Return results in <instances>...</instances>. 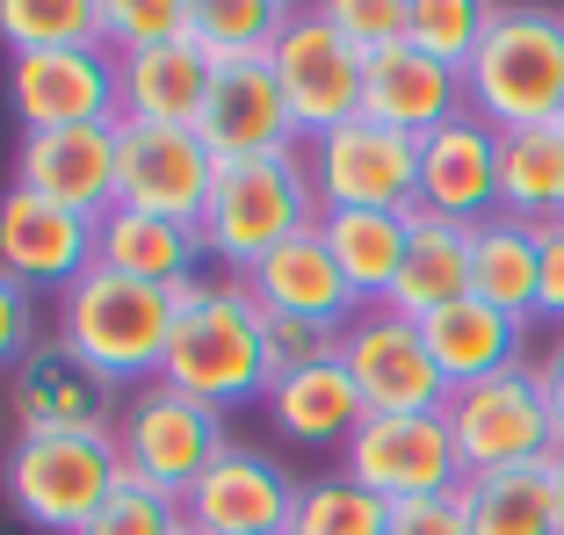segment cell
<instances>
[{"mask_svg":"<svg viewBox=\"0 0 564 535\" xmlns=\"http://www.w3.org/2000/svg\"><path fill=\"white\" fill-rule=\"evenodd\" d=\"M160 384L188 391L196 405L232 419L239 405H261L275 369H268V312L253 304L247 275H196L174 290V340H166Z\"/></svg>","mask_w":564,"mask_h":535,"instance_id":"1","label":"cell"},{"mask_svg":"<svg viewBox=\"0 0 564 535\" xmlns=\"http://www.w3.org/2000/svg\"><path fill=\"white\" fill-rule=\"evenodd\" d=\"M312 225H318L312 167H304V152H275V160H225L217 167L196 232L225 275H253L268 253Z\"/></svg>","mask_w":564,"mask_h":535,"instance_id":"2","label":"cell"},{"mask_svg":"<svg viewBox=\"0 0 564 535\" xmlns=\"http://www.w3.org/2000/svg\"><path fill=\"white\" fill-rule=\"evenodd\" d=\"M51 340H66L87 369H101L109 384H152L166 362V340H174V290L131 283V275H109V268H87L80 283L58 297V326Z\"/></svg>","mask_w":564,"mask_h":535,"instance_id":"3","label":"cell"},{"mask_svg":"<svg viewBox=\"0 0 564 535\" xmlns=\"http://www.w3.org/2000/svg\"><path fill=\"white\" fill-rule=\"evenodd\" d=\"M470 117L492 131L564 123V15L550 8H492L478 58L464 66Z\"/></svg>","mask_w":564,"mask_h":535,"instance_id":"4","label":"cell"},{"mask_svg":"<svg viewBox=\"0 0 564 535\" xmlns=\"http://www.w3.org/2000/svg\"><path fill=\"white\" fill-rule=\"evenodd\" d=\"M123 485V449L117 435H15L0 463V492L30 528L44 535H80Z\"/></svg>","mask_w":564,"mask_h":535,"instance_id":"5","label":"cell"},{"mask_svg":"<svg viewBox=\"0 0 564 535\" xmlns=\"http://www.w3.org/2000/svg\"><path fill=\"white\" fill-rule=\"evenodd\" d=\"M456 456H464V478H492V470H529L557 456V413L543 398V376L529 362L507 369V376H485V384L448 391L442 405Z\"/></svg>","mask_w":564,"mask_h":535,"instance_id":"6","label":"cell"},{"mask_svg":"<svg viewBox=\"0 0 564 535\" xmlns=\"http://www.w3.org/2000/svg\"><path fill=\"white\" fill-rule=\"evenodd\" d=\"M117 449H123V470H131V478L160 485L166 500H188V485L232 449V419L152 376V384H138L131 398H123Z\"/></svg>","mask_w":564,"mask_h":535,"instance_id":"7","label":"cell"},{"mask_svg":"<svg viewBox=\"0 0 564 535\" xmlns=\"http://www.w3.org/2000/svg\"><path fill=\"white\" fill-rule=\"evenodd\" d=\"M268 73H275L290 117H297V138L340 131V123L362 117V87H369V58L333 30L326 8H290L275 51H268Z\"/></svg>","mask_w":564,"mask_h":535,"instance_id":"8","label":"cell"},{"mask_svg":"<svg viewBox=\"0 0 564 535\" xmlns=\"http://www.w3.org/2000/svg\"><path fill=\"white\" fill-rule=\"evenodd\" d=\"M318 210H420V138L355 117L304 145Z\"/></svg>","mask_w":564,"mask_h":535,"instance_id":"9","label":"cell"},{"mask_svg":"<svg viewBox=\"0 0 564 535\" xmlns=\"http://www.w3.org/2000/svg\"><path fill=\"white\" fill-rule=\"evenodd\" d=\"M340 470L355 485H369L383 506L434 500V492L464 485V456L442 413H369L355 441L340 449Z\"/></svg>","mask_w":564,"mask_h":535,"instance_id":"10","label":"cell"},{"mask_svg":"<svg viewBox=\"0 0 564 535\" xmlns=\"http://www.w3.org/2000/svg\"><path fill=\"white\" fill-rule=\"evenodd\" d=\"M340 369L355 376L369 413H442L448 405V376L434 362L427 334L391 304H369L340 326Z\"/></svg>","mask_w":564,"mask_h":535,"instance_id":"11","label":"cell"},{"mask_svg":"<svg viewBox=\"0 0 564 535\" xmlns=\"http://www.w3.org/2000/svg\"><path fill=\"white\" fill-rule=\"evenodd\" d=\"M217 182V152L196 131H160V123L117 117V203L145 218L203 225V203Z\"/></svg>","mask_w":564,"mask_h":535,"instance_id":"12","label":"cell"},{"mask_svg":"<svg viewBox=\"0 0 564 535\" xmlns=\"http://www.w3.org/2000/svg\"><path fill=\"white\" fill-rule=\"evenodd\" d=\"M123 391L87 369L66 340H36L15 362V427L22 435H117Z\"/></svg>","mask_w":564,"mask_h":535,"instance_id":"13","label":"cell"},{"mask_svg":"<svg viewBox=\"0 0 564 535\" xmlns=\"http://www.w3.org/2000/svg\"><path fill=\"white\" fill-rule=\"evenodd\" d=\"M15 188L58 203L73 218L101 225L117 210V123H73V131H22Z\"/></svg>","mask_w":564,"mask_h":535,"instance_id":"14","label":"cell"},{"mask_svg":"<svg viewBox=\"0 0 564 535\" xmlns=\"http://www.w3.org/2000/svg\"><path fill=\"white\" fill-rule=\"evenodd\" d=\"M8 109L22 131H73L117 123V51H36L8 66Z\"/></svg>","mask_w":564,"mask_h":535,"instance_id":"15","label":"cell"},{"mask_svg":"<svg viewBox=\"0 0 564 535\" xmlns=\"http://www.w3.org/2000/svg\"><path fill=\"white\" fill-rule=\"evenodd\" d=\"M290 506H297V478L268 449L232 441V449L188 485L182 514H188L196 535H282L290 528Z\"/></svg>","mask_w":564,"mask_h":535,"instance_id":"16","label":"cell"},{"mask_svg":"<svg viewBox=\"0 0 564 535\" xmlns=\"http://www.w3.org/2000/svg\"><path fill=\"white\" fill-rule=\"evenodd\" d=\"M0 268H8L30 297L36 290L66 297L87 268H95V225L8 182V196H0Z\"/></svg>","mask_w":564,"mask_h":535,"instance_id":"17","label":"cell"},{"mask_svg":"<svg viewBox=\"0 0 564 535\" xmlns=\"http://www.w3.org/2000/svg\"><path fill=\"white\" fill-rule=\"evenodd\" d=\"M420 210L478 232L485 218H499V131L485 117H456L442 131L420 138Z\"/></svg>","mask_w":564,"mask_h":535,"instance_id":"18","label":"cell"},{"mask_svg":"<svg viewBox=\"0 0 564 535\" xmlns=\"http://www.w3.org/2000/svg\"><path fill=\"white\" fill-rule=\"evenodd\" d=\"M196 138L217 152V167H225V160H275V152H297V117H290V101H282L268 58L217 66Z\"/></svg>","mask_w":564,"mask_h":535,"instance_id":"19","label":"cell"},{"mask_svg":"<svg viewBox=\"0 0 564 535\" xmlns=\"http://www.w3.org/2000/svg\"><path fill=\"white\" fill-rule=\"evenodd\" d=\"M470 109L464 95V73H448L442 58L413 44H391L369 58V87H362V117L383 123V131H405V138H427L442 123H456Z\"/></svg>","mask_w":564,"mask_h":535,"instance_id":"20","label":"cell"},{"mask_svg":"<svg viewBox=\"0 0 564 535\" xmlns=\"http://www.w3.org/2000/svg\"><path fill=\"white\" fill-rule=\"evenodd\" d=\"M210 80H217V66L203 58L196 36L160 44V51H131V58H117V117L160 123V131H196Z\"/></svg>","mask_w":564,"mask_h":535,"instance_id":"21","label":"cell"},{"mask_svg":"<svg viewBox=\"0 0 564 535\" xmlns=\"http://www.w3.org/2000/svg\"><path fill=\"white\" fill-rule=\"evenodd\" d=\"M210 261L196 225H174V218H145V210H109L95 225V268L109 275H131V283H152V290H188Z\"/></svg>","mask_w":564,"mask_h":535,"instance_id":"22","label":"cell"},{"mask_svg":"<svg viewBox=\"0 0 564 535\" xmlns=\"http://www.w3.org/2000/svg\"><path fill=\"white\" fill-rule=\"evenodd\" d=\"M247 290H253V304H261V312H275V318H312V326H348V318L362 312V304H355V290H348V275L333 268L318 225H312V232H297L290 247L268 253V261L247 275Z\"/></svg>","mask_w":564,"mask_h":535,"instance_id":"23","label":"cell"},{"mask_svg":"<svg viewBox=\"0 0 564 535\" xmlns=\"http://www.w3.org/2000/svg\"><path fill=\"white\" fill-rule=\"evenodd\" d=\"M261 405H268V419H275V435L297 441V449H348L355 427L369 419V405H362V391H355V376L340 369V354L275 376Z\"/></svg>","mask_w":564,"mask_h":535,"instance_id":"24","label":"cell"},{"mask_svg":"<svg viewBox=\"0 0 564 535\" xmlns=\"http://www.w3.org/2000/svg\"><path fill=\"white\" fill-rule=\"evenodd\" d=\"M318 239L348 275L355 304L369 312V304H391V283L413 247V210H318Z\"/></svg>","mask_w":564,"mask_h":535,"instance_id":"25","label":"cell"},{"mask_svg":"<svg viewBox=\"0 0 564 535\" xmlns=\"http://www.w3.org/2000/svg\"><path fill=\"white\" fill-rule=\"evenodd\" d=\"M420 334H427L448 391H464V384H485V376L521 369V340H529V326L507 318V312H492L485 297H464V304H448V312H434Z\"/></svg>","mask_w":564,"mask_h":535,"instance_id":"26","label":"cell"},{"mask_svg":"<svg viewBox=\"0 0 564 535\" xmlns=\"http://www.w3.org/2000/svg\"><path fill=\"white\" fill-rule=\"evenodd\" d=\"M464 297H470V232L413 210V247H405V268H399V283H391V312L427 326L434 312H448V304H464Z\"/></svg>","mask_w":564,"mask_h":535,"instance_id":"27","label":"cell"},{"mask_svg":"<svg viewBox=\"0 0 564 535\" xmlns=\"http://www.w3.org/2000/svg\"><path fill=\"white\" fill-rule=\"evenodd\" d=\"M499 218L514 225H564V123L499 131Z\"/></svg>","mask_w":564,"mask_h":535,"instance_id":"28","label":"cell"},{"mask_svg":"<svg viewBox=\"0 0 564 535\" xmlns=\"http://www.w3.org/2000/svg\"><path fill=\"white\" fill-rule=\"evenodd\" d=\"M535 275H543V232L514 218H485L470 232V297H485L492 312L535 318Z\"/></svg>","mask_w":564,"mask_h":535,"instance_id":"29","label":"cell"},{"mask_svg":"<svg viewBox=\"0 0 564 535\" xmlns=\"http://www.w3.org/2000/svg\"><path fill=\"white\" fill-rule=\"evenodd\" d=\"M464 514L470 535H564V492L550 463L492 470V478H464Z\"/></svg>","mask_w":564,"mask_h":535,"instance_id":"30","label":"cell"},{"mask_svg":"<svg viewBox=\"0 0 564 535\" xmlns=\"http://www.w3.org/2000/svg\"><path fill=\"white\" fill-rule=\"evenodd\" d=\"M0 44L15 58L36 51H95L101 44V0H0Z\"/></svg>","mask_w":564,"mask_h":535,"instance_id":"31","label":"cell"},{"mask_svg":"<svg viewBox=\"0 0 564 535\" xmlns=\"http://www.w3.org/2000/svg\"><path fill=\"white\" fill-rule=\"evenodd\" d=\"M383 528H391V506L369 485H355L348 470H326V478L297 485V506H290L282 535H383Z\"/></svg>","mask_w":564,"mask_h":535,"instance_id":"32","label":"cell"},{"mask_svg":"<svg viewBox=\"0 0 564 535\" xmlns=\"http://www.w3.org/2000/svg\"><path fill=\"white\" fill-rule=\"evenodd\" d=\"M290 22L282 0H196V44L210 66H239V58H268Z\"/></svg>","mask_w":564,"mask_h":535,"instance_id":"33","label":"cell"},{"mask_svg":"<svg viewBox=\"0 0 564 535\" xmlns=\"http://www.w3.org/2000/svg\"><path fill=\"white\" fill-rule=\"evenodd\" d=\"M485 30H492V8H485V0H413L405 44L427 51V58H442L448 73H464L470 58H478Z\"/></svg>","mask_w":564,"mask_h":535,"instance_id":"34","label":"cell"},{"mask_svg":"<svg viewBox=\"0 0 564 535\" xmlns=\"http://www.w3.org/2000/svg\"><path fill=\"white\" fill-rule=\"evenodd\" d=\"M196 36V0H101V44L131 58V51H160Z\"/></svg>","mask_w":564,"mask_h":535,"instance_id":"35","label":"cell"},{"mask_svg":"<svg viewBox=\"0 0 564 535\" xmlns=\"http://www.w3.org/2000/svg\"><path fill=\"white\" fill-rule=\"evenodd\" d=\"M182 528H188L182 500H166L160 485H145V478H131V470H123L117 500L101 506L80 535H182Z\"/></svg>","mask_w":564,"mask_h":535,"instance_id":"36","label":"cell"},{"mask_svg":"<svg viewBox=\"0 0 564 535\" xmlns=\"http://www.w3.org/2000/svg\"><path fill=\"white\" fill-rule=\"evenodd\" d=\"M326 15L362 58H377V51L405 44V30H413V0H326Z\"/></svg>","mask_w":564,"mask_h":535,"instance_id":"37","label":"cell"},{"mask_svg":"<svg viewBox=\"0 0 564 535\" xmlns=\"http://www.w3.org/2000/svg\"><path fill=\"white\" fill-rule=\"evenodd\" d=\"M340 354V326H312V318H275L268 312V369L290 376V369H312Z\"/></svg>","mask_w":564,"mask_h":535,"instance_id":"38","label":"cell"},{"mask_svg":"<svg viewBox=\"0 0 564 535\" xmlns=\"http://www.w3.org/2000/svg\"><path fill=\"white\" fill-rule=\"evenodd\" d=\"M383 535H470L464 485H456V492H434V500H405V506H391V528H383Z\"/></svg>","mask_w":564,"mask_h":535,"instance_id":"39","label":"cell"},{"mask_svg":"<svg viewBox=\"0 0 564 535\" xmlns=\"http://www.w3.org/2000/svg\"><path fill=\"white\" fill-rule=\"evenodd\" d=\"M30 348H36V297L0 268V369L22 362Z\"/></svg>","mask_w":564,"mask_h":535,"instance_id":"40","label":"cell"},{"mask_svg":"<svg viewBox=\"0 0 564 535\" xmlns=\"http://www.w3.org/2000/svg\"><path fill=\"white\" fill-rule=\"evenodd\" d=\"M535 318L564 334V225H543V275H535Z\"/></svg>","mask_w":564,"mask_h":535,"instance_id":"41","label":"cell"},{"mask_svg":"<svg viewBox=\"0 0 564 535\" xmlns=\"http://www.w3.org/2000/svg\"><path fill=\"white\" fill-rule=\"evenodd\" d=\"M535 376H543V398H550V413H557V435H564V334L550 340V354L535 362Z\"/></svg>","mask_w":564,"mask_h":535,"instance_id":"42","label":"cell"},{"mask_svg":"<svg viewBox=\"0 0 564 535\" xmlns=\"http://www.w3.org/2000/svg\"><path fill=\"white\" fill-rule=\"evenodd\" d=\"M550 478H557V492H564V441H557V456H550Z\"/></svg>","mask_w":564,"mask_h":535,"instance_id":"43","label":"cell"},{"mask_svg":"<svg viewBox=\"0 0 564 535\" xmlns=\"http://www.w3.org/2000/svg\"><path fill=\"white\" fill-rule=\"evenodd\" d=\"M182 535H196V528H182Z\"/></svg>","mask_w":564,"mask_h":535,"instance_id":"44","label":"cell"}]
</instances>
